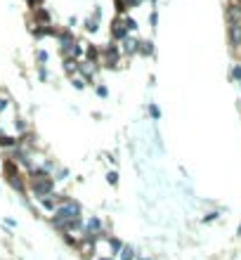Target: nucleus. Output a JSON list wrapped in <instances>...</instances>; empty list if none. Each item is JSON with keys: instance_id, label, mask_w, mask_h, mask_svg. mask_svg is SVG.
I'll list each match as a JSON object with an SVG mask.
<instances>
[{"instance_id": "f257e3e1", "label": "nucleus", "mask_w": 241, "mask_h": 260, "mask_svg": "<svg viewBox=\"0 0 241 260\" xmlns=\"http://www.w3.org/2000/svg\"><path fill=\"white\" fill-rule=\"evenodd\" d=\"M33 192H36V196L38 199H45V196H50V192H52V180L50 177H36L33 175Z\"/></svg>"}, {"instance_id": "423d86ee", "label": "nucleus", "mask_w": 241, "mask_h": 260, "mask_svg": "<svg viewBox=\"0 0 241 260\" xmlns=\"http://www.w3.org/2000/svg\"><path fill=\"white\" fill-rule=\"evenodd\" d=\"M104 260H109V258H104Z\"/></svg>"}, {"instance_id": "39448f33", "label": "nucleus", "mask_w": 241, "mask_h": 260, "mask_svg": "<svg viewBox=\"0 0 241 260\" xmlns=\"http://www.w3.org/2000/svg\"><path fill=\"white\" fill-rule=\"evenodd\" d=\"M2 109H5V102H2V99H0V111H2Z\"/></svg>"}, {"instance_id": "7ed1b4c3", "label": "nucleus", "mask_w": 241, "mask_h": 260, "mask_svg": "<svg viewBox=\"0 0 241 260\" xmlns=\"http://www.w3.org/2000/svg\"><path fill=\"white\" fill-rule=\"evenodd\" d=\"M137 41H125V52H135V50H137Z\"/></svg>"}, {"instance_id": "f03ea898", "label": "nucleus", "mask_w": 241, "mask_h": 260, "mask_svg": "<svg viewBox=\"0 0 241 260\" xmlns=\"http://www.w3.org/2000/svg\"><path fill=\"white\" fill-rule=\"evenodd\" d=\"M88 232H99V220H88Z\"/></svg>"}, {"instance_id": "20e7f679", "label": "nucleus", "mask_w": 241, "mask_h": 260, "mask_svg": "<svg viewBox=\"0 0 241 260\" xmlns=\"http://www.w3.org/2000/svg\"><path fill=\"white\" fill-rule=\"evenodd\" d=\"M135 258V253H132L130 246H123V260H132Z\"/></svg>"}]
</instances>
